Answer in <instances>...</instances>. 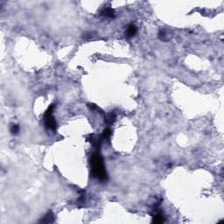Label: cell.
Returning a JSON list of instances; mask_svg holds the SVG:
<instances>
[{"label":"cell","mask_w":224,"mask_h":224,"mask_svg":"<svg viewBox=\"0 0 224 224\" xmlns=\"http://www.w3.org/2000/svg\"><path fill=\"white\" fill-rule=\"evenodd\" d=\"M137 26H136L135 25L131 24V25L128 26V27H127V29H126V32H125V35H126V37H128V38L133 37V36L137 33Z\"/></svg>","instance_id":"3"},{"label":"cell","mask_w":224,"mask_h":224,"mask_svg":"<svg viewBox=\"0 0 224 224\" xmlns=\"http://www.w3.org/2000/svg\"><path fill=\"white\" fill-rule=\"evenodd\" d=\"M101 15H103L105 18H113L115 16V12H114V10L112 8L105 7L101 12Z\"/></svg>","instance_id":"4"},{"label":"cell","mask_w":224,"mask_h":224,"mask_svg":"<svg viewBox=\"0 0 224 224\" xmlns=\"http://www.w3.org/2000/svg\"><path fill=\"white\" fill-rule=\"evenodd\" d=\"M53 221H54V215L51 212L47 213L44 216V218L41 219V221H40V222H42V223H52Z\"/></svg>","instance_id":"5"},{"label":"cell","mask_w":224,"mask_h":224,"mask_svg":"<svg viewBox=\"0 0 224 224\" xmlns=\"http://www.w3.org/2000/svg\"><path fill=\"white\" fill-rule=\"evenodd\" d=\"M111 135V130H110V129H109V128H107V129H105L103 131V134H102V138H108Z\"/></svg>","instance_id":"8"},{"label":"cell","mask_w":224,"mask_h":224,"mask_svg":"<svg viewBox=\"0 0 224 224\" xmlns=\"http://www.w3.org/2000/svg\"><path fill=\"white\" fill-rule=\"evenodd\" d=\"M153 221L154 223H162L164 221V216L161 213H156L153 215Z\"/></svg>","instance_id":"7"},{"label":"cell","mask_w":224,"mask_h":224,"mask_svg":"<svg viewBox=\"0 0 224 224\" xmlns=\"http://www.w3.org/2000/svg\"><path fill=\"white\" fill-rule=\"evenodd\" d=\"M89 107L92 110H100V109H99L96 105H95V104H93V103L89 104Z\"/></svg>","instance_id":"10"},{"label":"cell","mask_w":224,"mask_h":224,"mask_svg":"<svg viewBox=\"0 0 224 224\" xmlns=\"http://www.w3.org/2000/svg\"><path fill=\"white\" fill-rule=\"evenodd\" d=\"M53 108L54 106L52 104L48 109L46 111L45 115H44V123H45V125L46 127V129L48 130H54L57 127V123H56V121L53 116Z\"/></svg>","instance_id":"2"},{"label":"cell","mask_w":224,"mask_h":224,"mask_svg":"<svg viewBox=\"0 0 224 224\" xmlns=\"http://www.w3.org/2000/svg\"><path fill=\"white\" fill-rule=\"evenodd\" d=\"M19 125L13 124V125L12 126V128H11V132H12V134L17 135V134L19 133Z\"/></svg>","instance_id":"9"},{"label":"cell","mask_w":224,"mask_h":224,"mask_svg":"<svg viewBox=\"0 0 224 224\" xmlns=\"http://www.w3.org/2000/svg\"><path fill=\"white\" fill-rule=\"evenodd\" d=\"M90 164L92 166V175L103 181L107 180V173L106 170L104 168V165H103V161L102 157L98 154H93L91 159H90Z\"/></svg>","instance_id":"1"},{"label":"cell","mask_w":224,"mask_h":224,"mask_svg":"<svg viewBox=\"0 0 224 224\" xmlns=\"http://www.w3.org/2000/svg\"><path fill=\"white\" fill-rule=\"evenodd\" d=\"M116 120V114L114 112H110L109 113L106 117H105V123L107 124H112L114 123V121Z\"/></svg>","instance_id":"6"}]
</instances>
